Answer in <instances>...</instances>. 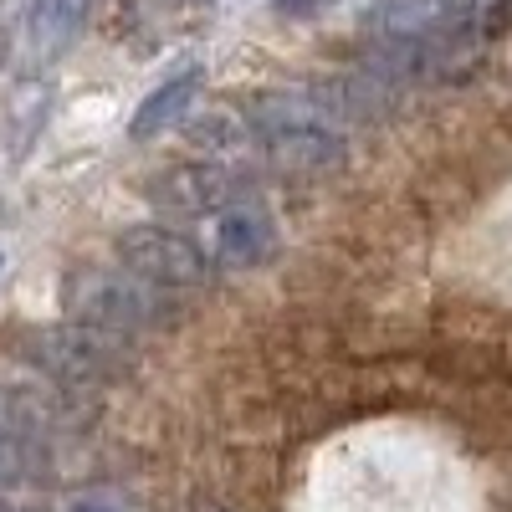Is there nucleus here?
<instances>
[{"label": "nucleus", "mask_w": 512, "mask_h": 512, "mask_svg": "<svg viewBox=\"0 0 512 512\" xmlns=\"http://www.w3.org/2000/svg\"><path fill=\"white\" fill-rule=\"evenodd\" d=\"M507 21H512V0H487V6L477 11V36H502L507 31Z\"/></svg>", "instance_id": "nucleus-13"}, {"label": "nucleus", "mask_w": 512, "mask_h": 512, "mask_svg": "<svg viewBox=\"0 0 512 512\" xmlns=\"http://www.w3.org/2000/svg\"><path fill=\"white\" fill-rule=\"evenodd\" d=\"M190 6H205V0H190Z\"/></svg>", "instance_id": "nucleus-15"}, {"label": "nucleus", "mask_w": 512, "mask_h": 512, "mask_svg": "<svg viewBox=\"0 0 512 512\" xmlns=\"http://www.w3.org/2000/svg\"><path fill=\"white\" fill-rule=\"evenodd\" d=\"M118 262L164 292L205 287L210 272H216L200 241H190L185 231H169V226H128L118 236Z\"/></svg>", "instance_id": "nucleus-3"}, {"label": "nucleus", "mask_w": 512, "mask_h": 512, "mask_svg": "<svg viewBox=\"0 0 512 512\" xmlns=\"http://www.w3.org/2000/svg\"><path fill=\"white\" fill-rule=\"evenodd\" d=\"M67 318L113 338H139L175 318L169 292L128 267H82L67 277Z\"/></svg>", "instance_id": "nucleus-1"}, {"label": "nucleus", "mask_w": 512, "mask_h": 512, "mask_svg": "<svg viewBox=\"0 0 512 512\" xmlns=\"http://www.w3.org/2000/svg\"><path fill=\"white\" fill-rule=\"evenodd\" d=\"M47 103H52L47 82H36V77L16 82V93H11V154H16V159H21V154L31 149V139L41 134V123H47Z\"/></svg>", "instance_id": "nucleus-11"}, {"label": "nucleus", "mask_w": 512, "mask_h": 512, "mask_svg": "<svg viewBox=\"0 0 512 512\" xmlns=\"http://www.w3.org/2000/svg\"><path fill=\"white\" fill-rule=\"evenodd\" d=\"M262 164L277 175H328V169L344 164V134L338 128H282V134H262Z\"/></svg>", "instance_id": "nucleus-6"}, {"label": "nucleus", "mask_w": 512, "mask_h": 512, "mask_svg": "<svg viewBox=\"0 0 512 512\" xmlns=\"http://www.w3.org/2000/svg\"><path fill=\"white\" fill-rule=\"evenodd\" d=\"M200 88H205V67H185V72H175V77H164L159 88L139 103L134 123H128V134H134L139 144L159 139L164 128H175V123L185 118V108L195 103V93H200Z\"/></svg>", "instance_id": "nucleus-7"}, {"label": "nucleus", "mask_w": 512, "mask_h": 512, "mask_svg": "<svg viewBox=\"0 0 512 512\" xmlns=\"http://www.w3.org/2000/svg\"><path fill=\"white\" fill-rule=\"evenodd\" d=\"M21 359L31 369H41L47 379L82 390V384H103L123 369V338L82 328V323H62V328H31L21 338Z\"/></svg>", "instance_id": "nucleus-2"}, {"label": "nucleus", "mask_w": 512, "mask_h": 512, "mask_svg": "<svg viewBox=\"0 0 512 512\" xmlns=\"http://www.w3.org/2000/svg\"><path fill=\"white\" fill-rule=\"evenodd\" d=\"M277 11H287V16H323L333 0H272Z\"/></svg>", "instance_id": "nucleus-14"}, {"label": "nucleus", "mask_w": 512, "mask_h": 512, "mask_svg": "<svg viewBox=\"0 0 512 512\" xmlns=\"http://www.w3.org/2000/svg\"><path fill=\"white\" fill-rule=\"evenodd\" d=\"M47 466H52L47 441L21 436V431H6V425H0V492L41 482V477H47Z\"/></svg>", "instance_id": "nucleus-10"}, {"label": "nucleus", "mask_w": 512, "mask_h": 512, "mask_svg": "<svg viewBox=\"0 0 512 512\" xmlns=\"http://www.w3.org/2000/svg\"><path fill=\"white\" fill-rule=\"evenodd\" d=\"M62 512H139V507L128 502V497H118V492H82Z\"/></svg>", "instance_id": "nucleus-12"}, {"label": "nucleus", "mask_w": 512, "mask_h": 512, "mask_svg": "<svg viewBox=\"0 0 512 512\" xmlns=\"http://www.w3.org/2000/svg\"><path fill=\"white\" fill-rule=\"evenodd\" d=\"M98 0H31L26 11V47L36 57H57L67 41L88 26Z\"/></svg>", "instance_id": "nucleus-9"}, {"label": "nucleus", "mask_w": 512, "mask_h": 512, "mask_svg": "<svg viewBox=\"0 0 512 512\" xmlns=\"http://www.w3.org/2000/svg\"><path fill=\"white\" fill-rule=\"evenodd\" d=\"M272 251H277V226L267 210L231 205L221 216H210V236H205L210 267H262Z\"/></svg>", "instance_id": "nucleus-5"}, {"label": "nucleus", "mask_w": 512, "mask_h": 512, "mask_svg": "<svg viewBox=\"0 0 512 512\" xmlns=\"http://www.w3.org/2000/svg\"><path fill=\"white\" fill-rule=\"evenodd\" d=\"M0 425L36 441H52L67 425V405L47 390H31V384H0Z\"/></svg>", "instance_id": "nucleus-8"}, {"label": "nucleus", "mask_w": 512, "mask_h": 512, "mask_svg": "<svg viewBox=\"0 0 512 512\" xmlns=\"http://www.w3.org/2000/svg\"><path fill=\"white\" fill-rule=\"evenodd\" d=\"M251 175H236L226 164H180L149 185V200L175 216H221L236 200H246Z\"/></svg>", "instance_id": "nucleus-4"}]
</instances>
